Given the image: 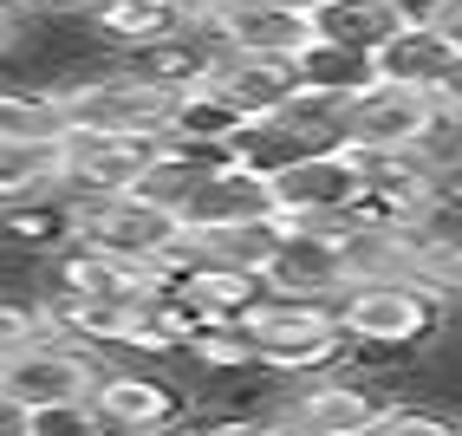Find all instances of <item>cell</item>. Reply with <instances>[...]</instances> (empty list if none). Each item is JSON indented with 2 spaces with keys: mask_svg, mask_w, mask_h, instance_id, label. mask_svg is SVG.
<instances>
[{
  "mask_svg": "<svg viewBox=\"0 0 462 436\" xmlns=\"http://www.w3.org/2000/svg\"><path fill=\"white\" fill-rule=\"evenodd\" d=\"M456 306L443 293H430L423 280H346V293L332 300L338 332L352 339V352H423L437 346V332L449 326Z\"/></svg>",
  "mask_w": 462,
  "mask_h": 436,
  "instance_id": "cell-1",
  "label": "cell"
},
{
  "mask_svg": "<svg viewBox=\"0 0 462 436\" xmlns=\"http://www.w3.org/2000/svg\"><path fill=\"white\" fill-rule=\"evenodd\" d=\"M248 326L261 365L273 378H313V371H338L352 365V339L338 332L332 300H293V293H261L248 313Z\"/></svg>",
  "mask_w": 462,
  "mask_h": 436,
  "instance_id": "cell-2",
  "label": "cell"
},
{
  "mask_svg": "<svg viewBox=\"0 0 462 436\" xmlns=\"http://www.w3.org/2000/svg\"><path fill=\"white\" fill-rule=\"evenodd\" d=\"M59 111H66V124H91V131H150L163 137L170 124V105H176V85L137 72L131 59H117V66H98L91 59L85 72L59 79L52 85Z\"/></svg>",
  "mask_w": 462,
  "mask_h": 436,
  "instance_id": "cell-3",
  "label": "cell"
},
{
  "mask_svg": "<svg viewBox=\"0 0 462 436\" xmlns=\"http://www.w3.org/2000/svg\"><path fill=\"white\" fill-rule=\"evenodd\" d=\"M281 397L267 404L261 423H287V430H313V436H365L384 417V391L372 378H358L352 365L313 371V378H281Z\"/></svg>",
  "mask_w": 462,
  "mask_h": 436,
  "instance_id": "cell-4",
  "label": "cell"
},
{
  "mask_svg": "<svg viewBox=\"0 0 462 436\" xmlns=\"http://www.w3.org/2000/svg\"><path fill=\"white\" fill-rule=\"evenodd\" d=\"M365 196V157L352 144H313L287 157L281 170L267 176V209L293 215V222H346Z\"/></svg>",
  "mask_w": 462,
  "mask_h": 436,
  "instance_id": "cell-5",
  "label": "cell"
},
{
  "mask_svg": "<svg viewBox=\"0 0 462 436\" xmlns=\"http://www.w3.org/2000/svg\"><path fill=\"white\" fill-rule=\"evenodd\" d=\"M79 215H72V241L85 247H105V255L117 261H143V267H163L176 261V247H182V222L170 209L157 202H143L131 190H111V196H72Z\"/></svg>",
  "mask_w": 462,
  "mask_h": 436,
  "instance_id": "cell-6",
  "label": "cell"
},
{
  "mask_svg": "<svg viewBox=\"0 0 462 436\" xmlns=\"http://www.w3.org/2000/svg\"><path fill=\"white\" fill-rule=\"evenodd\" d=\"M98 365H105V352L79 346V339H59V332H40V339H26V346L0 352V391H7L20 411L79 404V397H91Z\"/></svg>",
  "mask_w": 462,
  "mask_h": 436,
  "instance_id": "cell-7",
  "label": "cell"
},
{
  "mask_svg": "<svg viewBox=\"0 0 462 436\" xmlns=\"http://www.w3.org/2000/svg\"><path fill=\"white\" fill-rule=\"evenodd\" d=\"M91 411H98L105 430H170L189 423L196 404L170 371H157V358H105L98 378H91Z\"/></svg>",
  "mask_w": 462,
  "mask_h": 436,
  "instance_id": "cell-8",
  "label": "cell"
},
{
  "mask_svg": "<svg viewBox=\"0 0 462 436\" xmlns=\"http://www.w3.org/2000/svg\"><path fill=\"white\" fill-rule=\"evenodd\" d=\"M430 124H437L430 85H404V79L372 72L338 105V144H352V150H417Z\"/></svg>",
  "mask_w": 462,
  "mask_h": 436,
  "instance_id": "cell-9",
  "label": "cell"
},
{
  "mask_svg": "<svg viewBox=\"0 0 462 436\" xmlns=\"http://www.w3.org/2000/svg\"><path fill=\"white\" fill-rule=\"evenodd\" d=\"M273 215V247L261 261V287L267 293H293V300H338L346 293V255H338V228L346 222H293V215Z\"/></svg>",
  "mask_w": 462,
  "mask_h": 436,
  "instance_id": "cell-10",
  "label": "cell"
},
{
  "mask_svg": "<svg viewBox=\"0 0 462 436\" xmlns=\"http://www.w3.org/2000/svg\"><path fill=\"white\" fill-rule=\"evenodd\" d=\"M163 137L150 131H91V124H66L59 131V190L66 196H111L131 190L143 163L157 157Z\"/></svg>",
  "mask_w": 462,
  "mask_h": 436,
  "instance_id": "cell-11",
  "label": "cell"
},
{
  "mask_svg": "<svg viewBox=\"0 0 462 436\" xmlns=\"http://www.w3.org/2000/svg\"><path fill=\"white\" fill-rule=\"evenodd\" d=\"M208 40L228 52H267V59H293L313 40V20L287 0H222L208 20Z\"/></svg>",
  "mask_w": 462,
  "mask_h": 436,
  "instance_id": "cell-12",
  "label": "cell"
},
{
  "mask_svg": "<svg viewBox=\"0 0 462 436\" xmlns=\"http://www.w3.org/2000/svg\"><path fill=\"white\" fill-rule=\"evenodd\" d=\"M72 215H79V202L59 182L52 190H33V196H14V202H0V247L46 261L72 241Z\"/></svg>",
  "mask_w": 462,
  "mask_h": 436,
  "instance_id": "cell-13",
  "label": "cell"
},
{
  "mask_svg": "<svg viewBox=\"0 0 462 436\" xmlns=\"http://www.w3.org/2000/svg\"><path fill=\"white\" fill-rule=\"evenodd\" d=\"M248 215H267V176L241 170V163L228 157V163H215V170L196 182V196L182 202L176 222H182V228H215V222H248Z\"/></svg>",
  "mask_w": 462,
  "mask_h": 436,
  "instance_id": "cell-14",
  "label": "cell"
},
{
  "mask_svg": "<svg viewBox=\"0 0 462 436\" xmlns=\"http://www.w3.org/2000/svg\"><path fill=\"white\" fill-rule=\"evenodd\" d=\"M443 66H449V40H443L430 20H417V14H411L404 26H397L391 40H378V46H372V72H378V79L430 85V79H437Z\"/></svg>",
  "mask_w": 462,
  "mask_h": 436,
  "instance_id": "cell-15",
  "label": "cell"
},
{
  "mask_svg": "<svg viewBox=\"0 0 462 436\" xmlns=\"http://www.w3.org/2000/svg\"><path fill=\"white\" fill-rule=\"evenodd\" d=\"M85 26H91L98 46H111V52H137V46H150V40L176 33L182 20H170L157 0H85Z\"/></svg>",
  "mask_w": 462,
  "mask_h": 436,
  "instance_id": "cell-16",
  "label": "cell"
},
{
  "mask_svg": "<svg viewBox=\"0 0 462 436\" xmlns=\"http://www.w3.org/2000/svg\"><path fill=\"white\" fill-rule=\"evenodd\" d=\"M404 20H411V14L397 7V0H326V7L313 14V33H319V40H338V46L372 52V46L391 40Z\"/></svg>",
  "mask_w": 462,
  "mask_h": 436,
  "instance_id": "cell-17",
  "label": "cell"
},
{
  "mask_svg": "<svg viewBox=\"0 0 462 436\" xmlns=\"http://www.w3.org/2000/svg\"><path fill=\"white\" fill-rule=\"evenodd\" d=\"M293 72L306 91H319V98H352V91L372 79V52H358V46H338V40H306L293 52Z\"/></svg>",
  "mask_w": 462,
  "mask_h": 436,
  "instance_id": "cell-18",
  "label": "cell"
},
{
  "mask_svg": "<svg viewBox=\"0 0 462 436\" xmlns=\"http://www.w3.org/2000/svg\"><path fill=\"white\" fill-rule=\"evenodd\" d=\"M59 182V137H0V202Z\"/></svg>",
  "mask_w": 462,
  "mask_h": 436,
  "instance_id": "cell-19",
  "label": "cell"
},
{
  "mask_svg": "<svg viewBox=\"0 0 462 436\" xmlns=\"http://www.w3.org/2000/svg\"><path fill=\"white\" fill-rule=\"evenodd\" d=\"M66 111H59L52 85H0V137H59Z\"/></svg>",
  "mask_w": 462,
  "mask_h": 436,
  "instance_id": "cell-20",
  "label": "cell"
},
{
  "mask_svg": "<svg viewBox=\"0 0 462 436\" xmlns=\"http://www.w3.org/2000/svg\"><path fill=\"white\" fill-rule=\"evenodd\" d=\"M417 280L430 293H443L449 306H462V228L430 222L417 235Z\"/></svg>",
  "mask_w": 462,
  "mask_h": 436,
  "instance_id": "cell-21",
  "label": "cell"
},
{
  "mask_svg": "<svg viewBox=\"0 0 462 436\" xmlns=\"http://www.w3.org/2000/svg\"><path fill=\"white\" fill-rule=\"evenodd\" d=\"M417 20H430V26L449 40V52H462V0H430Z\"/></svg>",
  "mask_w": 462,
  "mask_h": 436,
  "instance_id": "cell-22",
  "label": "cell"
},
{
  "mask_svg": "<svg viewBox=\"0 0 462 436\" xmlns=\"http://www.w3.org/2000/svg\"><path fill=\"white\" fill-rule=\"evenodd\" d=\"M430 98H437L443 111H456V117H462V52H449V66L430 79Z\"/></svg>",
  "mask_w": 462,
  "mask_h": 436,
  "instance_id": "cell-23",
  "label": "cell"
},
{
  "mask_svg": "<svg viewBox=\"0 0 462 436\" xmlns=\"http://www.w3.org/2000/svg\"><path fill=\"white\" fill-rule=\"evenodd\" d=\"M14 20H59V14H85V0H0Z\"/></svg>",
  "mask_w": 462,
  "mask_h": 436,
  "instance_id": "cell-24",
  "label": "cell"
},
{
  "mask_svg": "<svg viewBox=\"0 0 462 436\" xmlns=\"http://www.w3.org/2000/svg\"><path fill=\"white\" fill-rule=\"evenodd\" d=\"M0 430H7V436H26V411H20L7 391H0Z\"/></svg>",
  "mask_w": 462,
  "mask_h": 436,
  "instance_id": "cell-25",
  "label": "cell"
},
{
  "mask_svg": "<svg viewBox=\"0 0 462 436\" xmlns=\"http://www.w3.org/2000/svg\"><path fill=\"white\" fill-rule=\"evenodd\" d=\"M14 33H20V20H14L7 7H0V59H7V46H14Z\"/></svg>",
  "mask_w": 462,
  "mask_h": 436,
  "instance_id": "cell-26",
  "label": "cell"
},
{
  "mask_svg": "<svg viewBox=\"0 0 462 436\" xmlns=\"http://www.w3.org/2000/svg\"><path fill=\"white\" fill-rule=\"evenodd\" d=\"M287 7H300V14H306V20H313V14H319V7H326V0H287Z\"/></svg>",
  "mask_w": 462,
  "mask_h": 436,
  "instance_id": "cell-27",
  "label": "cell"
},
{
  "mask_svg": "<svg viewBox=\"0 0 462 436\" xmlns=\"http://www.w3.org/2000/svg\"><path fill=\"white\" fill-rule=\"evenodd\" d=\"M397 7H404V14H423V7H430V0H397Z\"/></svg>",
  "mask_w": 462,
  "mask_h": 436,
  "instance_id": "cell-28",
  "label": "cell"
}]
</instances>
